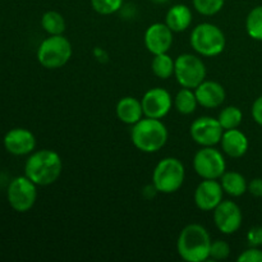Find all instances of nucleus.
<instances>
[{
  "label": "nucleus",
  "instance_id": "f257e3e1",
  "mask_svg": "<svg viewBox=\"0 0 262 262\" xmlns=\"http://www.w3.org/2000/svg\"><path fill=\"white\" fill-rule=\"evenodd\" d=\"M63 171L60 155L53 150L42 148L28 155L25 163V176L40 187L55 183Z\"/></svg>",
  "mask_w": 262,
  "mask_h": 262
},
{
  "label": "nucleus",
  "instance_id": "f03ea898",
  "mask_svg": "<svg viewBox=\"0 0 262 262\" xmlns=\"http://www.w3.org/2000/svg\"><path fill=\"white\" fill-rule=\"evenodd\" d=\"M211 237L201 224H188L181 230L177 241V251L182 260L204 262L210 258Z\"/></svg>",
  "mask_w": 262,
  "mask_h": 262
},
{
  "label": "nucleus",
  "instance_id": "7ed1b4c3",
  "mask_svg": "<svg viewBox=\"0 0 262 262\" xmlns=\"http://www.w3.org/2000/svg\"><path fill=\"white\" fill-rule=\"evenodd\" d=\"M169 133L161 119L143 117L132 125L130 140L137 150L145 154H155L168 142Z\"/></svg>",
  "mask_w": 262,
  "mask_h": 262
},
{
  "label": "nucleus",
  "instance_id": "20e7f679",
  "mask_svg": "<svg viewBox=\"0 0 262 262\" xmlns=\"http://www.w3.org/2000/svg\"><path fill=\"white\" fill-rule=\"evenodd\" d=\"M192 49L199 55L212 58L217 56L224 51L227 45V38L224 32L216 25L210 22H204L197 25L192 30L189 37Z\"/></svg>",
  "mask_w": 262,
  "mask_h": 262
},
{
  "label": "nucleus",
  "instance_id": "39448f33",
  "mask_svg": "<svg viewBox=\"0 0 262 262\" xmlns=\"http://www.w3.org/2000/svg\"><path fill=\"white\" fill-rule=\"evenodd\" d=\"M186 179V168L177 158H165L158 163L152 171V186L156 192L171 194L182 188Z\"/></svg>",
  "mask_w": 262,
  "mask_h": 262
},
{
  "label": "nucleus",
  "instance_id": "423d86ee",
  "mask_svg": "<svg viewBox=\"0 0 262 262\" xmlns=\"http://www.w3.org/2000/svg\"><path fill=\"white\" fill-rule=\"evenodd\" d=\"M73 48L71 41L63 35H54L46 37L38 45L37 60L43 68H63L72 58Z\"/></svg>",
  "mask_w": 262,
  "mask_h": 262
},
{
  "label": "nucleus",
  "instance_id": "0eeeda50",
  "mask_svg": "<svg viewBox=\"0 0 262 262\" xmlns=\"http://www.w3.org/2000/svg\"><path fill=\"white\" fill-rule=\"evenodd\" d=\"M206 73L204 60L194 54L184 53L176 59L174 77L182 87L194 90L206 79Z\"/></svg>",
  "mask_w": 262,
  "mask_h": 262
},
{
  "label": "nucleus",
  "instance_id": "6e6552de",
  "mask_svg": "<svg viewBox=\"0 0 262 262\" xmlns=\"http://www.w3.org/2000/svg\"><path fill=\"white\" fill-rule=\"evenodd\" d=\"M7 199L14 211H30L37 200V184L26 176L15 177L8 186Z\"/></svg>",
  "mask_w": 262,
  "mask_h": 262
},
{
  "label": "nucleus",
  "instance_id": "1a4fd4ad",
  "mask_svg": "<svg viewBox=\"0 0 262 262\" xmlns=\"http://www.w3.org/2000/svg\"><path fill=\"white\" fill-rule=\"evenodd\" d=\"M193 169L202 179H220L227 171L224 152L214 146L202 147L194 154Z\"/></svg>",
  "mask_w": 262,
  "mask_h": 262
},
{
  "label": "nucleus",
  "instance_id": "9d476101",
  "mask_svg": "<svg viewBox=\"0 0 262 262\" xmlns=\"http://www.w3.org/2000/svg\"><path fill=\"white\" fill-rule=\"evenodd\" d=\"M222 124L212 117H200L193 120L189 127V135L192 140L201 147L216 146L223 137Z\"/></svg>",
  "mask_w": 262,
  "mask_h": 262
},
{
  "label": "nucleus",
  "instance_id": "9b49d317",
  "mask_svg": "<svg viewBox=\"0 0 262 262\" xmlns=\"http://www.w3.org/2000/svg\"><path fill=\"white\" fill-rule=\"evenodd\" d=\"M212 212H214L215 227L223 234H234L242 227V210L234 201L223 200Z\"/></svg>",
  "mask_w": 262,
  "mask_h": 262
},
{
  "label": "nucleus",
  "instance_id": "f8f14e48",
  "mask_svg": "<svg viewBox=\"0 0 262 262\" xmlns=\"http://www.w3.org/2000/svg\"><path fill=\"white\" fill-rule=\"evenodd\" d=\"M143 115L154 119H163L170 113L173 107L171 95L161 87H154L147 90L142 96Z\"/></svg>",
  "mask_w": 262,
  "mask_h": 262
},
{
  "label": "nucleus",
  "instance_id": "ddd939ff",
  "mask_svg": "<svg viewBox=\"0 0 262 262\" xmlns=\"http://www.w3.org/2000/svg\"><path fill=\"white\" fill-rule=\"evenodd\" d=\"M194 204L201 211H214L224 200V189L217 179H204L194 191Z\"/></svg>",
  "mask_w": 262,
  "mask_h": 262
},
{
  "label": "nucleus",
  "instance_id": "4468645a",
  "mask_svg": "<svg viewBox=\"0 0 262 262\" xmlns=\"http://www.w3.org/2000/svg\"><path fill=\"white\" fill-rule=\"evenodd\" d=\"M5 150L14 156L30 155L36 148V137L26 128H13L8 130L3 140Z\"/></svg>",
  "mask_w": 262,
  "mask_h": 262
},
{
  "label": "nucleus",
  "instance_id": "2eb2a0df",
  "mask_svg": "<svg viewBox=\"0 0 262 262\" xmlns=\"http://www.w3.org/2000/svg\"><path fill=\"white\" fill-rule=\"evenodd\" d=\"M173 31L165 23H152L145 32V46L152 55L165 54L173 45Z\"/></svg>",
  "mask_w": 262,
  "mask_h": 262
},
{
  "label": "nucleus",
  "instance_id": "dca6fc26",
  "mask_svg": "<svg viewBox=\"0 0 262 262\" xmlns=\"http://www.w3.org/2000/svg\"><path fill=\"white\" fill-rule=\"evenodd\" d=\"M199 105L206 109H216L222 106L227 97L224 86L216 81H207L205 79L202 83L194 89Z\"/></svg>",
  "mask_w": 262,
  "mask_h": 262
},
{
  "label": "nucleus",
  "instance_id": "f3484780",
  "mask_svg": "<svg viewBox=\"0 0 262 262\" xmlns=\"http://www.w3.org/2000/svg\"><path fill=\"white\" fill-rule=\"evenodd\" d=\"M220 145H222L223 152L233 159H239L245 156L250 147L247 136L238 128L224 130Z\"/></svg>",
  "mask_w": 262,
  "mask_h": 262
},
{
  "label": "nucleus",
  "instance_id": "a211bd4d",
  "mask_svg": "<svg viewBox=\"0 0 262 262\" xmlns=\"http://www.w3.org/2000/svg\"><path fill=\"white\" fill-rule=\"evenodd\" d=\"M115 114L120 122L128 125H135L145 117L142 102L133 96L122 97L115 106Z\"/></svg>",
  "mask_w": 262,
  "mask_h": 262
},
{
  "label": "nucleus",
  "instance_id": "6ab92c4d",
  "mask_svg": "<svg viewBox=\"0 0 262 262\" xmlns=\"http://www.w3.org/2000/svg\"><path fill=\"white\" fill-rule=\"evenodd\" d=\"M192 20H193L192 10L187 5L177 4L173 5L166 13L165 25L173 32L178 33L188 30L189 26L192 25Z\"/></svg>",
  "mask_w": 262,
  "mask_h": 262
},
{
  "label": "nucleus",
  "instance_id": "aec40b11",
  "mask_svg": "<svg viewBox=\"0 0 262 262\" xmlns=\"http://www.w3.org/2000/svg\"><path fill=\"white\" fill-rule=\"evenodd\" d=\"M220 184L224 193L232 197H241L248 192L247 179L238 171H225L220 178Z\"/></svg>",
  "mask_w": 262,
  "mask_h": 262
},
{
  "label": "nucleus",
  "instance_id": "412c9836",
  "mask_svg": "<svg viewBox=\"0 0 262 262\" xmlns=\"http://www.w3.org/2000/svg\"><path fill=\"white\" fill-rule=\"evenodd\" d=\"M173 105L179 114H193L197 109V105H199L196 94H194V90L182 87V89L177 92L176 97L173 99Z\"/></svg>",
  "mask_w": 262,
  "mask_h": 262
},
{
  "label": "nucleus",
  "instance_id": "4be33fe9",
  "mask_svg": "<svg viewBox=\"0 0 262 262\" xmlns=\"http://www.w3.org/2000/svg\"><path fill=\"white\" fill-rule=\"evenodd\" d=\"M41 27L49 36L63 35L67 27L66 19L59 12L48 10L41 17Z\"/></svg>",
  "mask_w": 262,
  "mask_h": 262
},
{
  "label": "nucleus",
  "instance_id": "5701e85b",
  "mask_svg": "<svg viewBox=\"0 0 262 262\" xmlns=\"http://www.w3.org/2000/svg\"><path fill=\"white\" fill-rule=\"evenodd\" d=\"M152 73L160 79H168L174 76V69H176V60L169 55L168 53L154 55L152 63H151Z\"/></svg>",
  "mask_w": 262,
  "mask_h": 262
},
{
  "label": "nucleus",
  "instance_id": "b1692460",
  "mask_svg": "<svg viewBox=\"0 0 262 262\" xmlns=\"http://www.w3.org/2000/svg\"><path fill=\"white\" fill-rule=\"evenodd\" d=\"M217 120L222 124L223 129H234L241 125L243 120V113L237 106H227L219 113Z\"/></svg>",
  "mask_w": 262,
  "mask_h": 262
},
{
  "label": "nucleus",
  "instance_id": "393cba45",
  "mask_svg": "<svg viewBox=\"0 0 262 262\" xmlns=\"http://www.w3.org/2000/svg\"><path fill=\"white\" fill-rule=\"evenodd\" d=\"M246 31L256 41H262V5L253 8L246 18Z\"/></svg>",
  "mask_w": 262,
  "mask_h": 262
},
{
  "label": "nucleus",
  "instance_id": "a878e982",
  "mask_svg": "<svg viewBox=\"0 0 262 262\" xmlns=\"http://www.w3.org/2000/svg\"><path fill=\"white\" fill-rule=\"evenodd\" d=\"M124 0H91V7L97 14L112 15L123 8Z\"/></svg>",
  "mask_w": 262,
  "mask_h": 262
},
{
  "label": "nucleus",
  "instance_id": "bb28decb",
  "mask_svg": "<svg viewBox=\"0 0 262 262\" xmlns=\"http://www.w3.org/2000/svg\"><path fill=\"white\" fill-rule=\"evenodd\" d=\"M225 0H193V7L201 15L211 17L223 9Z\"/></svg>",
  "mask_w": 262,
  "mask_h": 262
},
{
  "label": "nucleus",
  "instance_id": "cd10ccee",
  "mask_svg": "<svg viewBox=\"0 0 262 262\" xmlns=\"http://www.w3.org/2000/svg\"><path fill=\"white\" fill-rule=\"evenodd\" d=\"M230 255V247L227 242L222 239L212 241L210 247V258L215 261L227 260Z\"/></svg>",
  "mask_w": 262,
  "mask_h": 262
},
{
  "label": "nucleus",
  "instance_id": "c85d7f7f",
  "mask_svg": "<svg viewBox=\"0 0 262 262\" xmlns=\"http://www.w3.org/2000/svg\"><path fill=\"white\" fill-rule=\"evenodd\" d=\"M238 262H262V250L260 247H252L246 251H243L237 258Z\"/></svg>",
  "mask_w": 262,
  "mask_h": 262
},
{
  "label": "nucleus",
  "instance_id": "c756f323",
  "mask_svg": "<svg viewBox=\"0 0 262 262\" xmlns=\"http://www.w3.org/2000/svg\"><path fill=\"white\" fill-rule=\"evenodd\" d=\"M247 242L252 247H262V225L253 227L248 230Z\"/></svg>",
  "mask_w": 262,
  "mask_h": 262
},
{
  "label": "nucleus",
  "instance_id": "7c9ffc66",
  "mask_svg": "<svg viewBox=\"0 0 262 262\" xmlns=\"http://www.w3.org/2000/svg\"><path fill=\"white\" fill-rule=\"evenodd\" d=\"M251 113H252L253 120L262 127V95L255 100Z\"/></svg>",
  "mask_w": 262,
  "mask_h": 262
},
{
  "label": "nucleus",
  "instance_id": "2f4dec72",
  "mask_svg": "<svg viewBox=\"0 0 262 262\" xmlns=\"http://www.w3.org/2000/svg\"><path fill=\"white\" fill-rule=\"evenodd\" d=\"M248 192L255 197H262V178H255L248 183Z\"/></svg>",
  "mask_w": 262,
  "mask_h": 262
},
{
  "label": "nucleus",
  "instance_id": "473e14b6",
  "mask_svg": "<svg viewBox=\"0 0 262 262\" xmlns=\"http://www.w3.org/2000/svg\"><path fill=\"white\" fill-rule=\"evenodd\" d=\"M154 3H156V4H165V3H168L169 0H152Z\"/></svg>",
  "mask_w": 262,
  "mask_h": 262
}]
</instances>
